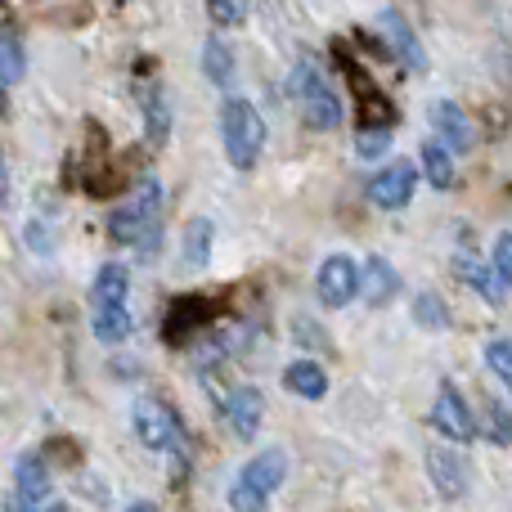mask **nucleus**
<instances>
[{
	"instance_id": "b1692460",
	"label": "nucleus",
	"mask_w": 512,
	"mask_h": 512,
	"mask_svg": "<svg viewBox=\"0 0 512 512\" xmlns=\"http://www.w3.org/2000/svg\"><path fill=\"white\" fill-rule=\"evenodd\" d=\"M486 436L495 445L512 441V409L504 405V400H490V405H486Z\"/></svg>"
},
{
	"instance_id": "bb28decb",
	"label": "nucleus",
	"mask_w": 512,
	"mask_h": 512,
	"mask_svg": "<svg viewBox=\"0 0 512 512\" xmlns=\"http://www.w3.org/2000/svg\"><path fill=\"white\" fill-rule=\"evenodd\" d=\"M486 364L499 373V382L512 387V337H495V342L486 346Z\"/></svg>"
},
{
	"instance_id": "ddd939ff",
	"label": "nucleus",
	"mask_w": 512,
	"mask_h": 512,
	"mask_svg": "<svg viewBox=\"0 0 512 512\" xmlns=\"http://www.w3.org/2000/svg\"><path fill=\"white\" fill-rule=\"evenodd\" d=\"M432 126L441 131V140L450 144L454 153H463V149H472L477 144V135H472V122H468V113H463L454 99H441V104L432 108Z\"/></svg>"
},
{
	"instance_id": "39448f33",
	"label": "nucleus",
	"mask_w": 512,
	"mask_h": 512,
	"mask_svg": "<svg viewBox=\"0 0 512 512\" xmlns=\"http://www.w3.org/2000/svg\"><path fill=\"white\" fill-rule=\"evenodd\" d=\"M414 185H418L414 162H391V167H382L378 176L369 180V203L382 207V212H400V207L414 198Z\"/></svg>"
},
{
	"instance_id": "7ed1b4c3",
	"label": "nucleus",
	"mask_w": 512,
	"mask_h": 512,
	"mask_svg": "<svg viewBox=\"0 0 512 512\" xmlns=\"http://www.w3.org/2000/svg\"><path fill=\"white\" fill-rule=\"evenodd\" d=\"M283 477H288V454H283V450H261L248 468L234 477L230 508L234 512H265L270 495L283 486Z\"/></svg>"
},
{
	"instance_id": "f257e3e1",
	"label": "nucleus",
	"mask_w": 512,
	"mask_h": 512,
	"mask_svg": "<svg viewBox=\"0 0 512 512\" xmlns=\"http://www.w3.org/2000/svg\"><path fill=\"white\" fill-rule=\"evenodd\" d=\"M162 185L158 180H144L113 216H108V234L113 243H126V248H140V252H153L162 234Z\"/></svg>"
},
{
	"instance_id": "a211bd4d",
	"label": "nucleus",
	"mask_w": 512,
	"mask_h": 512,
	"mask_svg": "<svg viewBox=\"0 0 512 512\" xmlns=\"http://www.w3.org/2000/svg\"><path fill=\"white\" fill-rule=\"evenodd\" d=\"M459 274H463V283H472V288H477L481 297L490 301V306H499V301H504V288H508V283L499 279V274H490V265L472 261V256H459Z\"/></svg>"
},
{
	"instance_id": "c756f323",
	"label": "nucleus",
	"mask_w": 512,
	"mask_h": 512,
	"mask_svg": "<svg viewBox=\"0 0 512 512\" xmlns=\"http://www.w3.org/2000/svg\"><path fill=\"white\" fill-rule=\"evenodd\" d=\"M9 198V171H5V158H0V207H5Z\"/></svg>"
},
{
	"instance_id": "7c9ffc66",
	"label": "nucleus",
	"mask_w": 512,
	"mask_h": 512,
	"mask_svg": "<svg viewBox=\"0 0 512 512\" xmlns=\"http://www.w3.org/2000/svg\"><path fill=\"white\" fill-rule=\"evenodd\" d=\"M126 512H162V508H153V504H131Z\"/></svg>"
},
{
	"instance_id": "f8f14e48",
	"label": "nucleus",
	"mask_w": 512,
	"mask_h": 512,
	"mask_svg": "<svg viewBox=\"0 0 512 512\" xmlns=\"http://www.w3.org/2000/svg\"><path fill=\"white\" fill-rule=\"evenodd\" d=\"M378 27H382V36H387V45L400 54V63L405 68H423V45L414 41V32H409V23H405V14L400 9H382L378 14Z\"/></svg>"
},
{
	"instance_id": "c85d7f7f",
	"label": "nucleus",
	"mask_w": 512,
	"mask_h": 512,
	"mask_svg": "<svg viewBox=\"0 0 512 512\" xmlns=\"http://www.w3.org/2000/svg\"><path fill=\"white\" fill-rule=\"evenodd\" d=\"M144 108H149V126H153V144H162V135H167V113H162L158 95H144Z\"/></svg>"
},
{
	"instance_id": "a878e982",
	"label": "nucleus",
	"mask_w": 512,
	"mask_h": 512,
	"mask_svg": "<svg viewBox=\"0 0 512 512\" xmlns=\"http://www.w3.org/2000/svg\"><path fill=\"white\" fill-rule=\"evenodd\" d=\"M207 14L216 27H239L248 18V0H207Z\"/></svg>"
},
{
	"instance_id": "412c9836",
	"label": "nucleus",
	"mask_w": 512,
	"mask_h": 512,
	"mask_svg": "<svg viewBox=\"0 0 512 512\" xmlns=\"http://www.w3.org/2000/svg\"><path fill=\"white\" fill-rule=\"evenodd\" d=\"M203 72L216 81V86H230L234 59H230V50H225V41H207L203 45Z\"/></svg>"
},
{
	"instance_id": "6ab92c4d",
	"label": "nucleus",
	"mask_w": 512,
	"mask_h": 512,
	"mask_svg": "<svg viewBox=\"0 0 512 512\" xmlns=\"http://www.w3.org/2000/svg\"><path fill=\"white\" fill-rule=\"evenodd\" d=\"M23 45H18V36L9 32V27H0V86H18L23 81Z\"/></svg>"
},
{
	"instance_id": "6e6552de",
	"label": "nucleus",
	"mask_w": 512,
	"mask_h": 512,
	"mask_svg": "<svg viewBox=\"0 0 512 512\" xmlns=\"http://www.w3.org/2000/svg\"><path fill=\"white\" fill-rule=\"evenodd\" d=\"M50 504V472L36 454H23L14 468V512H45Z\"/></svg>"
},
{
	"instance_id": "aec40b11",
	"label": "nucleus",
	"mask_w": 512,
	"mask_h": 512,
	"mask_svg": "<svg viewBox=\"0 0 512 512\" xmlns=\"http://www.w3.org/2000/svg\"><path fill=\"white\" fill-rule=\"evenodd\" d=\"M423 176L432 180L436 189H454V180H459L454 176V158L441 149V144H427L423 149Z\"/></svg>"
},
{
	"instance_id": "9b49d317",
	"label": "nucleus",
	"mask_w": 512,
	"mask_h": 512,
	"mask_svg": "<svg viewBox=\"0 0 512 512\" xmlns=\"http://www.w3.org/2000/svg\"><path fill=\"white\" fill-rule=\"evenodd\" d=\"M225 414H230L234 436H239V441H252V436L261 432V423H265V400H261V391L239 387L230 400H225Z\"/></svg>"
},
{
	"instance_id": "1a4fd4ad",
	"label": "nucleus",
	"mask_w": 512,
	"mask_h": 512,
	"mask_svg": "<svg viewBox=\"0 0 512 512\" xmlns=\"http://www.w3.org/2000/svg\"><path fill=\"white\" fill-rule=\"evenodd\" d=\"M135 432L149 450H176L180 445V427H176V414H171L162 400H140L135 405Z\"/></svg>"
},
{
	"instance_id": "20e7f679",
	"label": "nucleus",
	"mask_w": 512,
	"mask_h": 512,
	"mask_svg": "<svg viewBox=\"0 0 512 512\" xmlns=\"http://www.w3.org/2000/svg\"><path fill=\"white\" fill-rule=\"evenodd\" d=\"M292 95H297L301 117H306L310 131H337V126H342V99L328 90L324 72L310 59H301L297 68H292Z\"/></svg>"
},
{
	"instance_id": "cd10ccee",
	"label": "nucleus",
	"mask_w": 512,
	"mask_h": 512,
	"mask_svg": "<svg viewBox=\"0 0 512 512\" xmlns=\"http://www.w3.org/2000/svg\"><path fill=\"white\" fill-rule=\"evenodd\" d=\"M495 274L504 283H512V234H499V243H495Z\"/></svg>"
},
{
	"instance_id": "423d86ee",
	"label": "nucleus",
	"mask_w": 512,
	"mask_h": 512,
	"mask_svg": "<svg viewBox=\"0 0 512 512\" xmlns=\"http://www.w3.org/2000/svg\"><path fill=\"white\" fill-rule=\"evenodd\" d=\"M315 292H319L324 306H346V301L360 292V265H355L346 252L328 256V261L319 265V274H315Z\"/></svg>"
},
{
	"instance_id": "5701e85b",
	"label": "nucleus",
	"mask_w": 512,
	"mask_h": 512,
	"mask_svg": "<svg viewBox=\"0 0 512 512\" xmlns=\"http://www.w3.org/2000/svg\"><path fill=\"white\" fill-rule=\"evenodd\" d=\"M391 149V126H360L355 131V153L360 158H382Z\"/></svg>"
},
{
	"instance_id": "dca6fc26",
	"label": "nucleus",
	"mask_w": 512,
	"mask_h": 512,
	"mask_svg": "<svg viewBox=\"0 0 512 512\" xmlns=\"http://www.w3.org/2000/svg\"><path fill=\"white\" fill-rule=\"evenodd\" d=\"M90 328H95L99 342L117 346V342H126V337H131V310H126V306H95V310H90Z\"/></svg>"
},
{
	"instance_id": "393cba45",
	"label": "nucleus",
	"mask_w": 512,
	"mask_h": 512,
	"mask_svg": "<svg viewBox=\"0 0 512 512\" xmlns=\"http://www.w3.org/2000/svg\"><path fill=\"white\" fill-rule=\"evenodd\" d=\"M414 319L427 328H445L450 324V315H445V301L436 297V292H423V297L414 301Z\"/></svg>"
},
{
	"instance_id": "4468645a",
	"label": "nucleus",
	"mask_w": 512,
	"mask_h": 512,
	"mask_svg": "<svg viewBox=\"0 0 512 512\" xmlns=\"http://www.w3.org/2000/svg\"><path fill=\"white\" fill-rule=\"evenodd\" d=\"M126 297H131V274L126 265L108 261L90 283V306H126Z\"/></svg>"
},
{
	"instance_id": "0eeeda50",
	"label": "nucleus",
	"mask_w": 512,
	"mask_h": 512,
	"mask_svg": "<svg viewBox=\"0 0 512 512\" xmlns=\"http://www.w3.org/2000/svg\"><path fill=\"white\" fill-rule=\"evenodd\" d=\"M432 423H436V432L450 436L454 445H468L472 436H477V423H472V414H468V400H463V391L454 387V382H445V387L436 391Z\"/></svg>"
},
{
	"instance_id": "2eb2a0df",
	"label": "nucleus",
	"mask_w": 512,
	"mask_h": 512,
	"mask_svg": "<svg viewBox=\"0 0 512 512\" xmlns=\"http://www.w3.org/2000/svg\"><path fill=\"white\" fill-rule=\"evenodd\" d=\"M283 387L301 400H324L328 396V373L319 369L315 360H297V364L283 369Z\"/></svg>"
},
{
	"instance_id": "f03ea898",
	"label": "nucleus",
	"mask_w": 512,
	"mask_h": 512,
	"mask_svg": "<svg viewBox=\"0 0 512 512\" xmlns=\"http://www.w3.org/2000/svg\"><path fill=\"white\" fill-rule=\"evenodd\" d=\"M221 131H225V158H230V167L252 171L256 158H261V149H265L261 113H256L248 99L230 95L225 99V108H221Z\"/></svg>"
},
{
	"instance_id": "4be33fe9",
	"label": "nucleus",
	"mask_w": 512,
	"mask_h": 512,
	"mask_svg": "<svg viewBox=\"0 0 512 512\" xmlns=\"http://www.w3.org/2000/svg\"><path fill=\"white\" fill-rule=\"evenodd\" d=\"M207 256H212V225H207V221H189V230H185V261L189 265H207Z\"/></svg>"
},
{
	"instance_id": "f3484780",
	"label": "nucleus",
	"mask_w": 512,
	"mask_h": 512,
	"mask_svg": "<svg viewBox=\"0 0 512 512\" xmlns=\"http://www.w3.org/2000/svg\"><path fill=\"white\" fill-rule=\"evenodd\" d=\"M360 288H364V297H369V306H382V301L396 292V270H391L382 256H373L360 270Z\"/></svg>"
},
{
	"instance_id": "9d476101",
	"label": "nucleus",
	"mask_w": 512,
	"mask_h": 512,
	"mask_svg": "<svg viewBox=\"0 0 512 512\" xmlns=\"http://www.w3.org/2000/svg\"><path fill=\"white\" fill-rule=\"evenodd\" d=\"M427 472H432V481H436V490H441L445 499H459L463 490H468V481H472V472H468V459L463 454H454V450H427Z\"/></svg>"
}]
</instances>
